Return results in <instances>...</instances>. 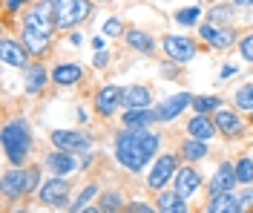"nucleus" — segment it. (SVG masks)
<instances>
[{
    "label": "nucleus",
    "mask_w": 253,
    "mask_h": 213,
    "mask_svg": "<svg viewBox=\"0 0 253 213\" xmlns=\"http://www.w3.org/2000/svg\"><path fill=\"white\" fill-rule=\"evenodd\" d=\"M20 213H26V211H20Z\"/></svg>",
    "instance_id": "nucleus-41"
},
{
    "label": "nucleus",
    "mask_w": 253,
    "mask_h": 213,
    "mask_svg": "<svg viewBox=\"0 0 253 213\" xmlns=\"http://www.w3.org/2000/svg\"><path fill=\"white\" fill-rule=\"evenodd\" d=\"M230 75H236V66H224L221 69V78H230Z\"/></svg>",
    "instance_id": "nucleus-38"
},
{
    "label": "nucleus",
    "mask_w": 253,
    "mask_h": 213,
    "mask_svg": "<svg viewBox=\"0 0 253 213\" xmlns=\"http://www.w3.org/2000/svg\"><path fill=\"white\" fill-rule=\"evenodd\" d=\"M187 107H193V95L190 92H178V95H173V98H167L164 104H158V121H173L175 115L181 113V110H187Z\"/></svg>",
    "instance_id": "nucleus-11"
},
{
    "label": "nucleus",
    "mask_w": 253,
    "mask_h": 213,
    "mask_svg": "<svg viewBox=\"0 0 253 213\" xmlns=\"http://www.w3.org/2000/svg\"><path fill=\"white\" fill-rule=\"evenodd\" d=\"M210 17H213V20H224V17H230V6H216V9H210Z\"/></svg>",
    "instance_id": "nucleus-35"
},
{
    "label": "nucleus",
    "mask_w": 253,
    "mask_h": 213,
    "mask_svg": "<svg viewBox=\"0 0 253 213\" xmlns=\"http://www.w3.org/2000/svg\"><path fill=\"white\" fill-rule=\"evenodd\" d=\"M81 213H101V211H98V208H84Z\"/></svg>",
    "instance_id": "nucleus-40"
},
{
    "label": "nucleus",
    "mask_w": 253,
    "mask_h": 213,
    "mask_svg": "<svg viewBox=\"0 0 253 213\" xmlns=\"http://www.w3.org/2000/svg\"><path fill=\"white\" fill-rule=\"evenodd\" d=\"M3 150H6V159L12 164H20L26 162L32 150V135H29V124L20 118V121H9L3 127Z\"/></svg>",
    "instance_id": "nucleus-3"
},
{
    "label": "nucleus",
    "mask_w": 253,
    "mask_h": 213,
    "mask_svg": "<svg viewBox=\"0 0 253 213\" xmlns=\"http://www.w3.org/2000/svg\"><path fill=\"white\" fill-rule=\"evenodd\" d=\"M121 98H124V89L115 86V84H107V86H101L98 95H95V110L101 115H112L115 107L121 104Z\"/></svg>",
    "instance_id": "nucleus-10"
},
{
    "label": "nucleus",
    "mask_w": 253,
    "mask_h": 213,
    "mask_svg": "<svg viewBox=\"0 0 253 213\" xmlns=\"http://www.w3.org/2000/svg\"><path fill=\"white\" fill-rule=\"evenodd\" d=\"M104 35H121V20H118V17H110V20H107V23H104Z\"/></svg>",
    "instance_id": "nucleus-34"
},
{
    "label": "nucleus",
    "mask_w": 253,
    "mask_h": 213,
    "mask_svg": "<svg viewBox=\"0 0 253 213\" xmlns=\"http://www.w3.org/2000/svg\"><path fill=\"white\" fill-rule=\"evenodd\" d=\"M175 159L173 156H158V162L153 164V170H150V179H147V184L153 187V190H161L164 184L170 179H175Z\"/></svg>",
    "instance_id": "nucleus-8"
},
{
    "label": "nucleus",
    "mask_w": 253,
    "mask_h": 213,
    "mask_svg": "<svg viewBox=\"0 0 253 213\" xmlns=\"http://www.w3.org/2000/svg\"><path fill=\"white\" fill-rule=\"evenodd\" d=\"M126 110H150V104H153V95H150V89L141 86V84H132V86H124V98H121Z\"/></svg>",
    "instance_id": "nucleus-12"
},
{
    "label": "nucleus",
    "mask_w": 253,
    "mask_h": 213,
    "mask_svg": "<svg viewBox=\"0 0 253 213\" xmlns=\"http://www.w3.org/2000/svg\"><path fill=\"white\" fill-rule=\"evenodd\" d=\"M205 213H239V196H233V193H216L210 199Z\"/></svg>",
    "instance_id": "nucleus-20"
},
{
    "label": "nucleus",
    "mask_w": 253,
    "mask_h": 213,
    "mask_svg": "<svg viewBox=\"0 0 253 213\" xmlns=\"http://www.w3.org/2000/svg\"><path fill=\"white\" fill-rule=\"evenodd\" d=\"M158 135L150 130H124L115 138V159L124 164L126 170L138 173L144 164L156 156L158 150Z\"/></svg>",
    "instance_id": "nucleus-1"
},
{
    "label": "nucleus",
    "mask_w": 253,
    "mask_h": 213,
    "mask_svg": "<svg viewBox=\"0 0 253 213\" xmlns=\"http://www.w3.org/2000/svg\"><path fill=\"white\" fill-rule=\"evenodd\" d=\"M121 208H124V202H121V193L118 190H107L101 196V213H118Z\"/></svg>",
    "instance_id": "nucleus-28"
},
{
    "label": "nucleus",
    "mask_w": 253,
    "mask_h": 213,
    "mask_svg": "<svg viewBox=\"0 0 253 213\" xmlns=\"http://www.w3.org/2000/svg\"><path fill=\"white\" fill-rule=\"evenodd\" d=\"M219 104L221 101L216 95H199V98H193V107H196V113L199 115H207V113H219Z\"/></svg>",
    "instance_id": "nucleus-29"
},
{
    "label": "nucleus",
    "mask_w": 253,
    "mask_h": 213,
    "mask_svg": "<svg viewBox=\"0 0 253 213\" xmlns=\"http://www.w3.org/2000/svg\"><path fill=\"white\" fill-rule=\"evenodd\" d=\"M181 156H184V159H190V162H199V159H205V156H207V144H205V141L190 138V141H184V144H181Z\"/></svg>",
    "instance_id": "nucleus-24"
},
{
    "label": "nucleus",
    "mask_w": 253,
    "mask_h": 213,
    "mask_svg": "<svg viewBox=\"0 0 253 213\" xmlns=\"http://www.w3.org/2000/svg\"><path fill=\"white\" fill-rule=\"evenodd\" d=\"M233 104H236L239 110H248V113H253V84L239 86L236 95H233Z\"/></svg>",
    "instance_id": "nucleus-27"
},
{
    "label": "nucleus",
    "mask_w": 253,
    "mask_h": 213,
    "mask_svg": "<svg viewBox=\"0 0 253 213\" xmlns=\"http://www.w3.org/2000/svg\"><path fill=\"white\" fill-rule=\"evenodd\" d=\"M199 187H202V176H199L193 167H181V170L175 173V193H178L181 199L193 196Z\"/></svg>",
    "instance_id": "nucleus-13"
},
{
    "label": "nucleus",
    "mask_w": 253,
    "mask_h": 213,
    "mask_svg": "<svg viewBox=\"0 0 253 213\" xmlns=\"http://www.w3.org/2000/svg\"><path fill=\"white\" fill-rule=\"evenodd\" d=\"M52 20H55V3L35 6L23 17V43L32 55H43L52 38Z\"/></svg>",
    "instance_id": "nucleus-2"
},
{
    "label": "nucleus",
    "mask_w": 253,
    "mask_h": 213,
    "mask_svg": "<svg viewBox=\"0 0 253 213\" xmlns=\"http://www.w3.org/2000/svg\"><path fill=\"white\" fill-rule=\"evenodd\" d=\"M187 132H190V138H196V141H210L213 135H216V124L207 118V115H196L193 121L187 124Z\"/></svg>",
    "instance_id": "nucleus-18"
},
{
    "label": "nucleus",
    "mask_w": 253,
    "mask_h": 213,
    "mask_svg": "<svg viewBox=\"0 0 253 213\" xmlns=\"http://www.w3.org/2000/svg\"><path fill=\"white\" fill-rule=\"evenodd\" d=\"M158 213H187V199L178 193H158Z\"/></svg>",
    "instance_id": "nucleus-23"
},
{
    "label": "nucleus",
    "mask_w": 253,
    "mask_h": 213,
    "mask_svg": "<svg viewBox=\"0 0 253 213\" xmlns=\"http://www.w3.org/2000/svg\"><path fill=\"white\" fill-rule=\"evenodd\" d=\"M107 58H110L107 52H98V55H95V66H107Z\"/></svg>",
    "instance_id": "nucleus-37"
},
{
    "label": "nucleus",
    "mask_w": 253,
    "mask_h": 213,
    "mask_svg": "<svg viewBox=\"0 0 253 213\" xmlns=\"http://www.w3.org/2000/svg\"><path fill=\"white\" fill-rule=\"evenodd\" d=\"M124 213H156L150 205H141V202H135V205H129V208H124Z\"/></svg>",
    "instance_id": "nucleus-36"
},
{
    "label": "nucleus",
    "mask_w": 253,
    "mask_h": 213,
    "mask_svg": "<svg viewBox=\"0 0 253 213\" xmlns=\"http://www.w3.org/2000/svg\"><path fill=\"white\" fill-rule=\"evenodd\" d=\"M156 121H158L156 110H126V113H124L126 130H144V127L156 124Z\"/></svg>",
    "instance_id": "nucleus-19"
},
{
    "label": "nucleus",
    "mask_w": 253,
    "mask_h": 213,
    "mask_svg": "<svg viewBox=\"0 0 253 213\" xmlns=\"http://www.w3.org/2000/svg\"><path fill=\"white\" fill-rule=\"evenodd\" d=\"M95 193H98V187H95V184H89V187H84V190H81V196L75 199V205H72V211H75V213H81L84 208H86V202H89V199H92Z\"/></svg>",
    "instance_id": "nucleus-32"
},
{
    "label": "nucleus",
    "mask_w": 253,
    "mask_h": 213,
    "mask_svg": "<svg viewBox=\"0 0 253 213\" xmlns=\"http://www.w3.org/2000/svg\"><path fill=\"white\" fill-rule=\"evenodd\" d=\"M199 15H202V9H199V6H187V9H181V12L175 15V20H178L181 26H193V23L199 20Z\"/></svg>",
    "instance_id": "nucleus-31"
},
{
    "label": "nucleus",
    "mask_w": 253,
    "mask_h": 213,
    "mask_svg": "<svg viewBox=\"0 0 253 213\" xmlns=\"http://www.w3.org/2000/svg\"><path fill=\"white\" fill-rule=\"evenodd\" d=\"M126 43H129L132 49H138V52H153V38L144 35V32H138V29L126 32Z\"/></svg>",
    "instance_id": "nucleus-26"
},
{
    "label": "nucleus",
    "mask_w": 253,
    "mask_h": 213,
    "mask_svg": "<svg viewBox=\"0 0 253 213\" xmlns=\"http://www.w3.org/2000/svg\"><path fill=\"white\" fill-rule=\"evenodd\" d=\"M38 179H41V170L38 167H26V170H9L3 176V196L6 199H20L32 193L38 187Z\"/></svg>",
    "instance_id": "nucleus-4"
},
{
    "label": "nucleus",
    "mask_w": 253,
    "mask_h": 213,
    "mask_svg": "<svg viewBox=\"0 0 253 213\" xmlns=\"http://www.w3.org/2000/svg\"><path fill=\"white\" fill-rule=\"evenodd\" d=\"M164 52L175 64H187V61L196 58V43L190 38H184V35H167L164 38Z\"/></svg>",
    "instance_id": "nucleus-7"
},
{
    "label": "nucleus",
    "mask_w": 253,
    "mask_h": 213,
    "mask_svg": "<svg viewBox=\"0 0 253 213\" xmlns=\"http://www.w3.org/2000/svg\"><path fill=\"white\" fill-rule=\"evenodd\" d=\"M66 196H69V181H63V179H49L46 184L41 187V193H38V199H41L43 205H49V208L66 205Z\"/></svg>",
    "instance_id": "nucleus-9"
},
{
    "label": "nucleus",
    "mask_w": 253,
    "mask_h": 213,
    "mask_svg": "<svg viewBox=\"0 0 253 213\" xmlns=\"http://www.w3.org/2000/svg\"><path fill=\"white\" fill-rule=\"evenodd\" d=\"M0 58H3V64L9 66H26V49H20L15 41H3L0 43Z\"/></svg>",
    "instance_id": "nucleus-21"
},
{
    "label": "nucleus",
    "mask_w": 253,
    "mask_h": 213,
    "mask_svg": "<svg viewBox=\"0 0 253 213\" xmlns=\"http://www.w3.org/2000/svg\"><path fill=\"white\" fill-rule=\"evenodd\" d=\"M239 52H242V58H245V61H253V35L242 38V43H239Z\"/></svg>",
    "instance_id": "nucleus-33"
},
{
    "label": "nucleus",
    "mask_w": 253,
    "mask_h": 213,
    "mask_svg": "<svg viewBox=\"0 0 253 213\" xmlns=\"http://www.w3.org/2000/svg\"><path fill=\"white\" fill-rule=\"evenodd\" d=\"M236 181H239L236 167H233V164H221L219 170H216V176H213V181H210V190H213V196H216V193H230Z\"/></svg>",
    "instance_id": "nucleus-15"
},
{
    "label": "nucleus",
    "mask_w": 253,
    "mask_h": 213,
    "mask_svg": "<svg viewBox=\"0 0 253 213\" xmlns=\"http://www.w3.org/2000/svg\"><path fill=\"white\" fill-rule=\"evenodd\" d=\"M52 144L61 150V153H89V135H84L78 130H55L52 132Z\"/></svg>",
    "instance_id": "nucleus-6"
},
{
    "label": "nucleus",
    "mask_w": 253,
    "mask_h": 213,
    "mask_svg": "<svg viewBox=\"0 0 253 213\" xmlns=\"http://www.w3.org/2000/svg\"><path fill=\"white\" fill-rule=\"evenodd\" d=\"M236 179L242 181V184H251L253 181V159H242V162L236 164Z\"/></svg>",
    "instance_id": "nucleus-30"
},
{
    "label": "nucleus",
    "mask_w": 253,
    "mask_h": 213,
    "mask_svg": "<svg viewBox=\"0 0 253 213\" xmlns=\"http://www.w3.org/2000/svg\"><path fill=\"white\" fill-rule=\"evenodd\" d=\"M213 124H216V130L224 132V135H239V132L245 130V121H242L236 113H230V110H219L216 118H213Z\"/></svg>",
    "instance_id": "nucleus-17"
},
{
    "label": "nucleus",
    "mask_w": 253,
    "mask_h": 213,
    "mask_svg": "<svg viewBox=\"0 0 253 213\" xmlns=\"http://www.w3.org/2000/svg\"><path fill=\"white\" fill-rule=\"evenodd\" d=\"M89 12H92V6L84 3V0H61V3H55V26H58V29L75 26V23H81Z\"/></svg>",
    "instance_id": "nucleus-5"
},
{
    "label": "nucleus",
    "mask_w": 253,
    "mask_h": 213,
    "mask_svg": "<svg viewBox=\"0 0 253 213\" xmlns=\"http://www.w3.org/2000/svg\"><path fill=\"white\" fill-rule=\"evenodd\" d=\"M43 84H46V69L43 66H32L29 72H26V92L43 89Z\"/></svg>",
    "instance_id": "nucleus-25"
},
{
    "label": "nucleus",
    "mask_w": 253,
    "mask_h": 213,
    "mask_svg": "<svg viewBox=\"0 0 253 213\" xmlns=\"http://www.w3.org/2000/svg\"><path fill=\"white\" fill-rule=\"evenodd\" d=\"M6 9H12V12H15V9H20V0H9V3H6Z\"/></svg>",
    "instance_id": "nucleus-39"
},
{
    "label": "nucleus",
    "mask_w": 253,
    "mask_h": 213,
    "mask_svg": "<svg viewBox=\"0 0 253 213\" xmlns=\"http://www.w3.org/2000/svg\"><path fill=\"white\" fill-rule=\"evenodd\" d=\"M199 35L205 38L213 49H227V46L236 41V32H233V29H216V26H210V23H205V26L199 29Z\"/></svg>",
    "instance_id": "nucleus-14"
},
{
    "label": "nucleus",
    "mask_w": 253,
    "mask_h": 213,
    "mask_svg": "<svg viewBox=\"0 0 253 213\" xmlns=\"http://www.w3.org/2000/svg\"><path fill=\"white\" fill-rule=\"evenodd\" d=\"M81 66L78 64H61V66H55V72H52V81L55 84H61V86H72V84H78L81 81Z\"/></svg>",
    "instance_id": "nucleus-22"
},
{
    "label": "nucleus",
    "mask_w": 253,
    "mask_h": 213,
    "mask_svg": "<svg viewBox=\"0 0 253 213\" xmlns=\"http://www.w3.org/2000/svg\"><path fill=\"white\" fill-rule=\"evenodd\" d=\"M46 167H49V173H55V179H61V176H66V173L75 170V159H72V153L55 150V153L46 156Z\"/></svg>",
    "instance_id": "nucleus-16"
}]
</instances>
